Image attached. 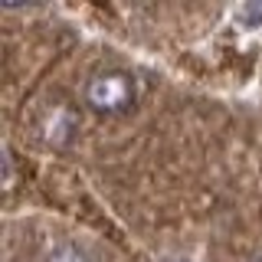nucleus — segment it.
Listing matches in <instances>:
<instances>
[{
	"instance_id": "obj_4",
	"label": "nucleus",
	"mask_w": 262,
	"mask_h": 262,
	"mask_svg": "<svg viewBox=\"0 0 262 262\" xmlns=\"http://www.w3.org/2000/svg\"><path fill=\"white\" fill-rule=\"evenodd\" d=\"M236 16L243 20V27H256V23L262 20V4H252V7H239V10H236Z\"/></svg>"
},
{
	"instance_id": "obj_1",
	"label": "nucleus",
	"mask_w": 262,
	"mask_h": 262,
	"mask_svg": "<svg viewBox=\"0 0 262 262\" xmlns=\"http://www.w3.org/2000/svg\"><path fill=\"white\" fill-rule=\"evenodd\" d=\"M85 105L98 115H121L135 105V79L121 69L95 72L85 85Z\"/></svg>"
},
{
	"instance_id": "obj_3",
	"label": "nucleus",
	"mask_w": 262,
	"mask_h": 262,
	"mask_svg": "<svg viewBox=\"0 0 262 262\" xmlns=\"http://www.w3.org/2000/svg\"><path fill=\"white\" fill-rule=\"evenodd\" d=\"M43 262H89V256L72 243H59V246H53V249L46 252Z\"/></svg>"
},
{
	"instance_id": "obj_2",
	"label": "nucleus",
	"mask_w": 262,
	"mask_h": 262,
	"mask_svg": "<svg viewBox=\"0 0 262 262\" xmlns=\"http://www.w3.org/2000/svg\"><path fill=\"white\" fill-rule=\"evenodd\" d=\"M72 131H76V115H72V108H66V105H56L53 112H49L46 125H43V135L49 144H69Z\"/></svg>"
}]
</instances>
